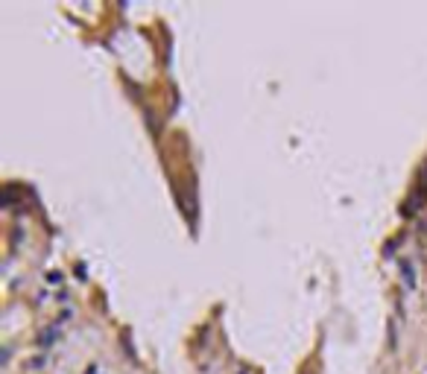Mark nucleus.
I'll return each instance as SVG.
<instances>
[{"mask_svg": "<svg viewBox=\"0 0 427 374\" xmlns=\"http://www.w3.org/2000/svg\"><path fill=\"white\" fill-rule=\"evenodd\" d=\"M401 272H404V284H407V287H415V272H413V263H410V260H401Z\"/></svg>", "mask_w": 427, "mask_h": 374, "instance_id": "nucleus-1", "label": "nucleus"}, {"mask_svg": "<svg viewBox=\"0 0 427 374\" xmlns=\"http://www.w3.org/2000/svg\"><path fill=\"white\" fill-rule=\"evenodd\" d=\"M41 365H44V357H33V360H26V368H29V371H38Z\"/></svg>", "mask_w": 427, "mask_h": 374, "instance_id": "nucleus-2", "label": "nucleus"}]
</instances>
